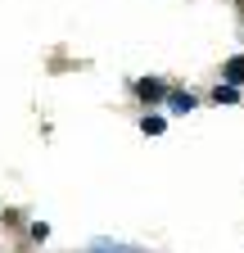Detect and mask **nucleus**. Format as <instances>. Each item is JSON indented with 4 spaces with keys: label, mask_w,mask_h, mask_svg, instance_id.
Returning <instances> with one entry per match:
<instances>
[{
    "label": "nucleus",
    "mask_w": 244,
    "mask_h": 253,
    "mask_svg": "<svg viewBox=\"0 0 244 253\" xmlns=\"http://www.w3.org/2000/svg\"><path fill=\"white\" fill-rule=\"evenodd\" d=\"M167 104H172V113H195V95L190 90H167Z\"/></svg>",
    "instance_id": "7ed1b4c3"
},
{
    "label": "nucleus",
    "mask_w": 244,
    "mask_h": 253,
    "mask_svg": "<svg viewBox=\"0 0 244 253\" xmlns=\"http://www.w3.org/2000/svg\"><path fill=\"white\" fill-rule=\"evenodd\" d=\"M222 77H226V86H244V54H235V59L222 63Z\"/></svg>",
    "instance_id": "f03ea898"
},
{
    "label": "nucleus",
    "mask_w": 244,
    "mask_h": 253,
    "mask_svg": "<svg viewBox=\"0 0 244 253\" xmlns=\"http://www.w3.org/2000/svg\"><path fill=\"white\" fill-rule=\"evenodd\" d=\"M212 100H217V104H235V100H240V86H226V82H222L217 90H212Z\"/></svg>",
    "instance_id": "39448f33"
},
{
    "label": "nucleus",
    "mask_w": 244,
    "mask_h": 253,
    "mask_svg": "<svg viewBox=\"0 0 244 253\" xmlns=\"http://www.w3.org/2000/svg\"><path fill=\"white\" fill-rule=\"evenodd\" d=\"M140 131H145V136H163V131H167V118L145 113V118H140Z\"/></svg>",
    "instance_id": "20e7f679"
},
{
    "label": "nucleus",
    "mask_w": 244,
    "mask_h": 253,
    "mask_svg": "<svg viewBox=\"0 0 244 253\" xmlns=\"http://www.w3.org/2000/svg\"><path fill=\"white\" fill-rule=\"evenodd\" d=\"M136 95L154 104V100H167V86H163L159 77H140V82H136Z\"/></svg>",
    "instance_id": "f257e3e1"
}]
</instances>
